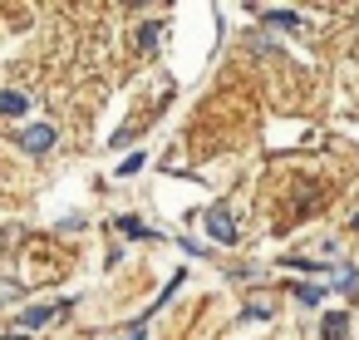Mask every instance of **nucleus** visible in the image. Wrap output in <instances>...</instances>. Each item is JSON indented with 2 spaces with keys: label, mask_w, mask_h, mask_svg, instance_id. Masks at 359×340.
<instances>
[{
  "label": "nucleus",
  "mask_w": 359,
  "mask_h": 340,
  "mask_svg": "<svg viewBox=\"0 0 359 340\" xmlns=\"http://www.w3.org/2000/svg\"><path fill=\"white\" fill-rule=\"evenodd\" d=\"M207 232H212V242L231 247V242H236V217H231L226 207H212V212H207Z\"/></svg>",
  "instance_id": "nucleus-1"
},
{
  "label": "nucleus",
  "mask_w": 359,
  "mask_h": 340,
  "mask_svg": "<svg viewBox=\"0 0 359 340\" xmlns=\"http://www.w3.org/2000/svg\"><path fill=\"white\" fill-rule=\"evenodd\" d=\"M20 148H25V153H50V148H55V129H50V124H30V129L20 133Z\"/></svg>",
  "instance_id": "nucleus-2"
},
{
  "label": "nucleus",
  "mask_w": 359,
  "mask_h": 340,
  "mask_svg": "<svg viewBox=\"0 0 359 340\" xmlns=\"http://www.w3.org/2000/svg\"><path fill=\"white\" fill-rule=\"evenodd\" d=\"M69 306H30L25 315H20V330H40V325H50L55 315H65Z\"/></svg>",
  "instance_id": "nucleus-3"
},
{
  "label": "nucleus",
  "mask_w": 359,
  "mask_h": 340,
  "mask_svg": "<svg viewBox=\"0 0 359 340\" xmlns=\"http://www.w3.org/2000/svg\"><path fill=\"white\" fill-rule=\"evenodd\" d=\"M30 109V99L20 94V89H6V94H0V114H11V119H20Z\"/></svg>",
  "instance_id": "nucleus-4"
},
{
  "label": "nucleus",
  "mask_w": 359,
  "mask_h": 340,
  "mask_svg": "<svg viewBox=\"0 0 359 340\" xmlns=\"http://www.w3.org/2000/svg\"><path fill=\"white\" fill-rule=\"evenodd\" d=\"M114 227H118V232H123V237H133V242H148V237H153V232H148V227H143V222H138V217H128V212H123V217H118V222H114Z\"/></svg>",
  "instance_id": "nucleus-5"
},
{
  "label": "nucleus",
  "mask_w": 359,
  "mask_h": 340,
  "mask_svg": "<svg viewBox=\"0 0 359 340\" xmlns=\"http://www.w3.org/2000/svg\"><path fill=\"white\" fill-rule=\"evenodd\" d=\"M344 330H349V315L344 310H330L325 315V340H344Z\"/></svg>",
  "instance_id": "nucleus-6"
},
{
  "label": "nucleus",
  "mask_w": 359,
  "mask_h": 340,
  "mask_svg": "<svg viewBox=\"0 0 359 340\" xmlns=\"http://www.w3.org/2000/svg\"><path fill=\"white\" fill-rule=\"evenodd\" d=\"M266 20H271V25H285V30H295V25H300L290 11H266Z\"/></svg>",
  "instance_id": "nucleus-7"
},
{
  "label": "nucleus",
  "mask_w": 359,
  "mask_h": 340,
  "mask_svg": "<svg viewBox=\"0 0 359 340\" xmlns=\"http://www.w3.org/2000/svg\"><path fill=\"white\" fill-rule=\"evenodd\" d=\"M295 296H300L305 306H315V301H325V286H295Z\"/></svg>",
  "instance_id": "nucleus-8"
},
{
  "label": "nucleus",
  "mask_w": 359,
  "mask_h": 340,
  "mask_svg": "<svg viewBox=\"0 0 359 340\" xmlns=\"http://www.w3.org/2000/svg\"><path fill=\"white\" fill-rule=\"evenodd\" d=\"M138 168H143V153H128V158L118 163V173H123V178H128V173H138Z\"/></svg>",
  "instance_id": "nucleus-9"
},
{
  "label": "nucleus",
  "mask_w": 359,
  "mask_h": 340,
  "mask_svg": "<svg viewBox=\"0 0 359 340\" xmlns=\"http://www.w3.org/2000/svg\"><path fill=\"white\" fill-rule=\"evenodd\" d=\"M241 315H246V320H266V315H271V306H261V301H256V306H246Z\"/></svg>",
  "instance_id": "nucleus-10"
},
{
  "label": "nucleus",
  "mask_w": 359,
  "mask_h": 340,
  "mask_svg": "<svg viewBox=\"0 0 359 340\" xmlns=\"http://www.w3.org/2000/svg\"><path fill=\"white\" fill-rule=\"evenodd\" d=\"M354 227H359V212H354Z\"/></svg>",
  "instance_id": "nucleus-11"
}]
</instances>
